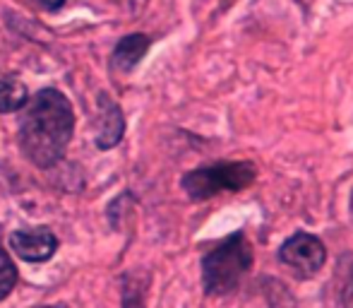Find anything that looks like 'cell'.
I'll return each instance as SVG.
<instances>
[{
    "label": "cell",
    "mask_w": 353,
    "mask_h": 308,
    "mask_svg": "<svg viewBox=\"0 0 353 308\" xmlns=\"http://www.w3.org/2000/svg\"><path fill=\"white\" fill-rule=\"evenodd\" d=\"M252 267V246L243 231H233L202 258V287L210 296H228Z\"/></svg>",
    "instance_id": "cell-2"
},
{
    "label": "cell",
    "mask_w": 353,
    "mask_h": 308,
    "mask_svg": "<svg viewBox=\"0 0 353 308\" xmlns=\"http://www.w3.org/2000/svg\"><path fill=\"white\" fill-rule=\"evenodd\" d=\"M257 178L252 162H219L210 166L192 169L183 176L181 186L195 202L210 200L219 193H241L250 188Z\"/></svg>",
    "instance_id": "cell-3"
},
{
    "label": "cell",
    "mask_w": 353,
    "mask_h": 308,
    "mask_svg": "<svg viewBox=\"0 0 353 308\" xmlns=\"http://www.w3.org/2000/svg\"><path fill=\"white\" fill-rule=\"evenodd\" d=\"M279 260L286 267H291L298 277L307 280V277L317 275L327 260V248L320 241V236L307 231H296L288 236L279 248Z\"/></svg>",
    "instance_id": "cell-4"
},
{
    "label": "cell",
    "mask_w": 353,
    "mask_h": 308,
    "mask_svg": "<svg viewBox=\"0 0 353 308\" xmlns=\"http://www.w3.org/2000/svg\"><path fill=\"white\" fill-rule=\"evenodd\" d=\"M14 285H17V267L10 260L8 251L0 248V301L8 299L10 291L14 289Z\"/></svg>",
    "instance_id": "cell-10"
},
{
    "label": "cell",
    "mask_w": 353,
    "mask_h": 308,
    "mask_svg": "<svg viewBox=\"0 0 353 308\" xmlns=\"http://www.w3.org/2000/svg\"><path fill=\"white\" fill-rule=\"evenodd\" d=\"M123 308H144V289L132 277L123 280Z\"/></svg>",
    "instance_id": "cell-11"
},
{
    "label": "cell",
    "mask_w": 353,
    "mask_h": 308,
    "mask_svg": "<svg viewBox=\"0 0 353 308\" xmlns=\"http://www.w3.org/2000/svg\"><path fill=\"white\" fill-rule=\"evenodd\" d=\"M351 210H353V195H351Z\"/></svg>",
    "instance_id": "cell-14"
},
{
    "label": "cell",
    "mask_w": 353,
    "mask_h": 308,
    "mask_svg": "<svg viewBox=\"0 0 353 308\" xmlns=\"http://www.w3.org/2000/svg\"><path fill=\"white\" fill-rule=\"evenodd\" d=\"M99 118H101V126H99L97 147L99 150H111V147H116L123 140L125 121H123L121 106L111 97H106V94L99 97Z\"/></svg>",
    "instance_id": "cell-6"
},
{
    "label": "cell",
    "mask_w": 353,
    "mask_h": 308,
    "mask_svg": "<svg viewBox=\"0 0 353 308\" xmlns=\"http://www.w3.org/2000/svg\"><path fill=\"white\" fill-rule=\"evenodd\" d=\"M149 46H152V39L147 34H130V37L121 39L116 51H113V66L121 73H130L144 58Z\"/></svg>",
    "instance_id": "cell-7"
},
{
    "label": "cell",
    "mask_w": 353,
    "mask_h": 308,
    "mask_svg": "<svg viewBox=\"0 0 353 308\" xmlns=\"http://www.w3.org/2000/svg\"><path fill=\"white\" fill-rule=\"evenodd\" d=\"M336 296L344 308H353V253H344L336 267Z\"/></svg>",
    "instance_id": "cell-9"
},
{
    "label": "cell",
    "mask_w": 353,
    "mask_h": 308,
    "mask_svg": "<svg viewBox=\"0 0 353 308\" xmlns=\"http://www.w3.org/2000/svg\"><path fill=\"white\" fill-rule=\"evenodd\" d=\"M39 3H41V5H46L48 10H58L63 3H65V0H39Z\"/></svg>",
    "instance_id": "cell-12"
},
{
    "label": "cell",
    "mask_w": 353,
    "mask_h": 308,
    "mask_svg": "<svg viewBox=\"0 0 353 308\" xmlns=\"http://www.w3.org/2000/svg\"><path fill=\"white\" fill-rule=\"evenodd\" d=\"M37 308H65V306H37Z\"/></svg>",
    "instance_id": "cell-13"
},
{
    "label": "cell",
    "mask_w": 353,
    "mask_h": 308,
    "mask_svg": "<svg viewBox=\"0 0 353 308\" xmlns=\"http://www.w3.org/2000/svg\"><path fill=\"white\" fill-rule=\"evenodd\" d=\"M10 248L27 262H46L58 248V238L51 229H19L10 233Z\"/></svg>",
    "instance_id": "cell-5"
},
{
    "label": "cell",
    "mask_w": 353,
    "mask_h": 308,
    "mask_svg": "<svg viewBox=\"0 0 353 308\" xmlns=\"http://www.w3.org/2000/svg\"><path fill=\"white\" fill-rule=\"evenodd\" d=\"M74 128L68 97L58 89H41L32 99L19 126V145L39 169H48L65 154Z\"/></svg>",
    "instance_id": "cell-1"
},
{
    "label": "cell",
    "mask_w": 353,
    "mask_h": 308,
    "mask_svg": "<svg viewBox=\"0 0 353 308\" xmlns=\"http://www.w3.org/2000/svg\"><path fill=\"white\" fill-rule=\"evenodd\" d=\"M29 92L17 77L0 70V113H12L27 104Z\"/></svg>",
    "instance_id": "cell-8"
}]
</instances>
